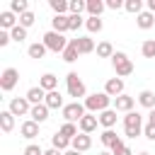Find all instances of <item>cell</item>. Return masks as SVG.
<instances>
[{"label": "cell", "mask_w": 155, "mask_h": 155, "mask_svg": "<svg viewBox=\"0 0 155 155\" xmlns=\"http://www.w3.org/2000/svg\"><path fill=\"white\" fill-rule=\"evenodd\" d=\"M44 155H63V153L56 150V148H48V150H44Z\"/></svg>", "instance_id": "bcb514c9"}, {"label": "cell", "mask_w": 155, "mask_h": 155, "mask_svg": "<svg viewBox=\"0 0 155 155\" xmlns=\"http://www.w3.org/2000/svg\"><path fill=\"white\" fill-rule=\"evenodd\" d=\"M97 155H111V153H109V150H102V153H97Z\"/></svg>", "instance_id": "f907efd6"}, {"label": "cell", "mask_w": 155, "mask_h": 155, "mask_svg": "<svg viewBox=\"0 0 155 155\" xmlns=\"http://www.w3.org/2000/svg\"><path fill=\"white\" fill-rule=\"evenodd\" d=\"M17 27V17H15V12L12 10H5V12H0V29H5V31H12Z\"/></svg>", "instance_id": "d6986e66"}, {"label": "cell", "mask_w": 155, "mask_h": 155, "mask_svg": "<svg viewBox=\"0 0 155 155\" xmlns=\"http://www.w3.org/2000/svg\"><path fill=\"white\" fill-rule=\"evenodd\" d=\"M136 99H138L140 107H145V109H155V92H153V90H140Z\"/></svg>", "instance_id": "7402d4cb"}, {"label": "cell", "mask_w": 155, "mask_h": 155, "mask_svg": "<svg viewBox=\"0 0 155 155\" xmlns=\"http://www.w3.org/2000/svg\"><path fill=\"white\" fill-rule=\"evenodd\" d=\"M51 27H53V31H58V34L70 31V15H53Z\"/></svg>", "instance_id": "4fadbf2b"}, {"label": "cell", "mask_w": 155, "mask_h": 155, "mask_svg": "<svg viewBox=\"0 0 155 155\" xmlns=\"http://www.w3.org/2000/svg\"><path fill=\"white\" fill-rule=\"evenodd\" d=\"M107 10L104 0H87V15L90 17H102V12Z\"/></svg>", "instance_id": "d4e9b609"}, {"label": "cell", "mask_w": 155, "mask_h": 155, "mask_svg": "<svg viewBox=\"0 0 155 155\" xmlns=\"http://www.w3.org/2000/svg\"><path fill=\"white\" fill-rule=\"evenodd\" d=\"M82 104H85V109H87L90 114H102V111L111 109V97L102 90V92H92V94H87Z\"/></svg>", "instance_id": "6da1fadb"}, {"label": "cell", "mask_w": 155, "mask_h": 155, "mask_svg": "<svg viewBox=\"0 0 155 155\" xmlns=\"http://www.w3.org/2000/svg\"><path fill=\"white\" fill-rule=\"evenodd\" d=\"M58 133L61 136H65L68 140H73L78 133H80V128H78V124H70V121H63V126L58 128Z\"/></svg>", "instance_id": "83f0119b"}, {"label": "cell", "mask_w": 155, "mask_h": 155, "mask_svg": "<svg viewBox=\"0 0 155 155\" xmlns=\"http://www.w3.org/2000/svg\"><path fill=\"white\" fill-rule=\"evenodd\" d=\"M46 46L41 44V41H36V44H29V48H27V53H29V58H44L46 56Z\"/></svg>", "instance_id": "1f68e13d"}, {"label": "cell", "mask_w": 155, "mask_h": 155, "mask_svg": "<svg viewBox=\"0 0 155 155\" xmlns=\"http://www.w3.org/2000/svg\"><path fill=\"white\" fill-rule=\"evenodd\" d=\"M10 111H12L15 116H27V114L31 111V104H29L27 97H15V99L10 102Z\"/></svg>", "instance_id": "30bf717a"}, {"label": "cell", "mask_w": 155, "mask_h": 155, "mask_svg": "<svg viewBox=\"0 0 155 155\" xmlns=\"http://www.w3.org/2000/svg\"><path fill=\"white\" fill-rule=\"evenodd\" d=\"M116 114H119L116 109H107V111L97 114V116H99V126H102L104 131H107V128H114V126H116V119H119Z\"/></svg>", "instance_id": "9a60e30c"}, {"label": "cell", "mask_w": 155, "mask_h": 155, "mask_svg": "<svg viewBox=\"0 0 155 155\" xmlns=\"http://www.w3.org/2000/svg\"><path fill=\"white\" fill-rule=\"evenodd\" d=\"M10 10L15 15H24V12H29V2L27 0H12L10 2Z\"/></svg>", "instance_id": "e575fe53"}, {"label": "cell", "mask_w": 155, "mask_h": 155, "mask_svg": "<svg viewBox=\"0 0 155 155\" xmlns=\"http://www.w3.org/2000/svg\"><path fill=\"white\" fill-rule=\"evenodd\" d=\"M136 24H138V29H143V31H145V29H150V27L155 24V15H153L150 10H143V12L136 17Z\"/></svg>", "instance_id": "cb8c5ba5"}, {"label": "cell", "mask_w": 155, "mask_h": 155, "mask_svg": "<svg viewBox=\"0 0 155 155\" xmlns=\"http://www.w3.org/2000/svg\"><path fill=\"white\" fill-rule=\"evenodd\" d=\"M148 10H150V12L155 15V0H148Z\"/></svg>", "instance_id": "c3c4849f"}, {"label": "cell", "mask_w": 155, "mask_h": 155, "mask_svg": "<svg viewBox=\"0 0 155 155\" xmlns=\"http://www.w3.org/2000/svg\"><path fill=\"white\" fill-rule=\"evenodd\" d=\"M85 27H87L90 34H99L104 29V22H102V17H87L85 19Z\"/></svg>", "instance_id": "f546056e"}, {"label": "cell", "mask_w": 155, "mask_h": 155, "mask_svg": "<svg viewBox=\"0 0 155 155\" xmlns=\"http://www.w3.org/2000/svg\"><path fill=\"white\" fill-rule=\"evenodd\" d=\"M116 51H114V46H111V41H99L97 44V58H111Z\"/></svg>", "instance_id": "4dcf8cb0"}, {"label": "cell", "mask_w": 155, "mask_h": 155, "mask_svg": "<svg viewBox=\"0 0 155 155\" xmlns=\"http://www.w3.org/2000/svg\"><path fill=\"white\" fill-rule=\"evenodd\" d=\"M143 136H145L148 140H155V124H145V126H143Z\"/></svg>", "instance_id": "7bdbcfd3"}, {"label": "cell", "mask_w": 155, "mask_h": 155, "mask_svg": "<svg viewBox=\"0 0 155 155\" xmlns=\"http://www.w3.org/2000/svg\"><path fill=\"white\" fill-rule=\"evenodd\" d=\"M34 22H36V15H34L31 10H29V12H24V15H19V24H22L24 29H29Z\"/></svg>", "instance_id": "74e56055"}, {"label": "cell", "mask_w": 155, "mask_h": 155, "mask_svg": "<svg viewBox=\"0 0 155 155\" xmlns=\"http://www.w3.org/2000/svg\"><path fill=\"white\" fill-rule=\"evenodd\" d=\"M140 53H143V58H155V39H148V41H143V46H140Z\"/></svg>", "instance_id": "d590c367"}, {"label": "cell", "mask_w": 155, "mask_h": 155, "mask_svg": "<svg viewBox=\"0 0 155 155\" xmlns=\"http://www.w3.org/2000/svg\"><path fill=\"white\" fill-rule=\"evenodd\" d=\"M82 24H85V19H82L80 15H70V29H73V31H75V29H80Z\"/></svg>", "instance_id": "b9f144b4"}, {"label": "cell", "mask_w": 155, "mask_h": 155, "mask_svg": "<svg viewBox=\"0 0 155 155\" xmlns=\"http://www.w3.org/2000/svg\"><path fill=\"white\" fill-rule=\"evenodd\" d=\"M10 36H12V41H17V44H22L24 39H27V29L22 27V24H17L12 31H10Z\"/></svg>", "instance_id": "8d00e7d4"}, {"label": "cell", "mask_w": 155, "mask_h": 155, "mask_svg": "<svg viewBox=\"0 0 155 155\" xmlns=\"http://www.w3.org/2000/svg\"><path fill=\"white\" fill-rule=\"evenodd\" d=\"M111 68H114L116 78H126V75L133 73V61H131L124 51H116V53L111 56Z\"/></svg>", "instance_id": "5b68a950"}, {"label": "cell", "mask_w": 155, "mask_h": 155, "mask_svg": "<svg viewBox=\"0 0 155 155\" xmlns=\"http://www.w3.org/2000/svg\"><path fill=\"white\" fill-rule=\"evenodd\" d=\"M22 155H44V150H41V145H36V143H29V145L22 150Z\"/></svg>", "instance_id": "60d3db41"}, {"label": "cell", "mask_w": 155, "mask_h": 155, "mask_svg": "<svg viewBox=\"0 0 155 155\" xmlns=\"http://www.w3.org/2000/svg\"><path fill=\"white\" fill-rule=\"evenodd\" d=\"M99 140H102V145H107V148H114V145H116L121 138L116 136V131H114V128H107V131H102Z\"/></svg>", "instance_id": "4316f807"}, {"label": "cell", "mask_w": 155, "mask_h": 155, "mask_svg": "<svg viewBox=\"0 0 155 155\" xmlns=\"http://www.w3.org/2000/svg\"><path fill=\"white\" fill-rule=\"evenodd\" d=\"M61 114H63L65 121H70V124H80V119L87 114V109H85L82 102H70V104H65V107L61 109Z\"/></svg>", "instance_id": "8992f818"}, {"label": "cell", "mask_w": 155, "mask_h": 155, "mask_svg": "<svg viewBox=\"0 0 155 155\" xmlns=\"http://www.w3.org/2000/svg\"><path fill=\"white\" fill-rule=\"evenodd\" d=\"M111 155H133V150H131V148H128L124 140H119V143L111 148Z\"/></svg>", "instance_id": "f35d334b"}, {"label": "cell", "mask_w": 155, "mask_h": 155, "mask_svg": "<svg viewBox=\"0 0 155 155\" xmlns=\"http://www.w3.org/2000/svg\"><path fill=\"white\" fill-rule=\"evenodd\" d=\"M39 87H41L44 92H53V90H58V78H56L53 73H44L41 80H39Z\"/></svg>", "instance_id": "ffe728a7"}, {"label": "cell", "mask_w": 155, "mask_h": 155, "mask_svg": "<svg viewBox=\"0 0 155 155\" xmlns=\"http://www.w3.org/2000/svg\"><path fill=\"white\" fill-rule=\"evenodd\" d=\"M124 133H126L128 138L143 136V114H138V111L124 114Z\"/></svg>", "instance_id": "277c9868"}, {"label": "cell", "mask_w": 155, "mask_h": 155, "mask_svg": "<svg viewBox=\"0 0 155 155\" xmlns=\"http://www.w3.org/2000/svg\"><path fill=\"white\" fill-rule=\"evenodd\" d=\"M70 148L78 150V153H87V150L92 148V136H87V133H78V136L70 140Z\"/></svg>", "instance_id": "7c38bea8"}, {"label": "cell", "mask_w": 155, "mask_h": 155, "mask_svg": "<svg viewBox=\"0 0 155 155\" xmlns=\"http://www.w3.org/2000/svg\"><path fill=\"white\" fill-rule=\"evenodd\" d=\"M48 111H51V109H48L46 104H34L31 111H29V119L36 121V124H44V121L48 119Z\"/></svg>", "instance_id": "ac0fdd59"}, {"label": "cell", "mask_w": 155, "mask_h": 155, "mask_svg": "<svg viewBox=\"0 0 155 155\" xmlns=\"http://www.w3.org/2000/svg\"><path fill=\"white\" fill-rule=\"evenodd\" d=\"M44 104H46L48 109H63V107H65V102H63V94H61L58 90H53V92H46V99H44Z\"/></svg>", "instance_id": "e0dca14e"}, {"label": "cell", "mask_w": 155, "mask_h": 155, "mask_svg": "<svg viewBox=\"0 0 155 155\" xmlns=\"http://www.w3.org/2000/svg\"><path fill=\"white\" fill-rule=\"evenodd\" d=\"M24 97H27V99H29V104L34 107V104H44V99H46V92H44V90L36 85V87H29Z\"/></svg>", "instance_id": "44dd1931"}, {"label": "cell", "mask_w": 155, "mask_h": 155, "mask_svg": "<svg viewBox=\"0 0 155 155\" xmlns=\"http://www.w3.org/2000/svg\"><path fill=\"white\" fill-rule=\"evenodd\" d=\"M51 148H56V150H61V153H65V150H70V140H68L65 136H61V133H56V136H51Z\"/></svg>", "instance_id": "f1b7e54d"}, {"label": "cell", "mask_w": 155, "mask_h": 155, "mask_svg": "<svg viewBox=\"0 0 155 155\" xmlns=\"http://www.w3.org/2000/svg\"><path fill=\"white\" fill-rule=\"evenodd\" d=\"M19 133H22V138H27V140H34V138L39 136V124H36V121H31V119H27V121H22V126H19Z\"/></svg>", "instance_id": "5bb4252c"}, {"label": "cell", "mask_w": 155, "mask_h": 155, "mask_svg": "<svg viewBox=\"0 0 155 155\" xmlns=\"http://www.w3.org/2000/svg\"><path fill=\"white\" fill-rule=\"evenodd\" d=\"M75 41H78V51H80V56H87V53L97 51V44H94L92 36H78Z\"/></svg>", "instance_id": "2e32d148"}, {"label": "cell", "mask_w": 155, "mask_h": 155, "mask_svg": "<svg viewBox=\"0 0 155 155\" xmlns=\"http://www.w3.org/2000/svg\"><path fill=\"white\" fill-rule=\"evenodd\" d=\"M133 104H136V97H131V94H121V97H116L114 99V109L116 111H121V114H128V111H133Z\"/></svg>", "instance_id": "8fae6325"}, {"label": "cell", "mask_w": 155, "mask_h": 155, "mask_svg": "<svg viewBox=\"0 0 155 155\" xmlns=\"http://www.w3.org/2000/svg\"><path fill=\"white\" fill-rule=\"evenodd\" d=\"M48 5H51V10H53L56 15L70 12V2H68V0H48Z\"/></svg>", "instance_id": "d6a6232c"}, {"label": "cell", "mask_w": 155, "mask_h": 155, "mask_svg": "<svg viewBox=\"0 0 155 155\" xmlns=\"http://www.w3.org/2000/svg\"><path fill=\"white\" fill-rule=\"evenodd\" d=\"M82 10H87V0H70V15H80Z\"/></svg>", "instance_id": "ab89813d"}, {"label": "cell", "mask_w": 155, "mask_h": 155, "mask_svg": "<svg viewBox=\"0 0 155 155\" xmlns=\"http://www.w3.org/2000/svg\"><path fill=\"white\" fill-rule=\"evenodd\" d=\"M61 56H63V61H65V63H75V61H78V56H80V51H78V41H75V39H70L68 48H65Z\"/></svg>", "instance_id": "484cf974"}, {"label": "cell", "mask_w": 155, "mask_h": 155, "mask_svg": "<svg viewBox=\"0 0 155 155\" xmlns=\"http://www.w3.org/2000/svg\"><path fill=\"white\" fill-rule=\"evenodd\" d=\"M124 78H109L107 80V85H104V92L111 97V99H116V97H121L124 94Z\"/></svg>", "instance_id": "9c48e42d"}, {"label": "cell", "mask_w": 155, "mask_h": 155, "mask_svg": "<svg viewBox=\"0 0 155 155\" xmlns=\"http://www.w3.org/2000/svg\"><path fill=\"white\" fill-rule=\"evenodd\" d=\"M0 128H2V133H12V128H15V114L10 109L0 111Z\"/></svg>", "instance_id": "603a6c76"}, {"label": "cell", "mask_w": 155, "mask_h": 155, "mask_svg": "<svg viewBox=\"0 0 155 155\" xmlns=\"http://www.w3.org/2000/svg\"><path fill=\"white\" fill-rule=\"evenodd\" d=\"M63 155H82V153H78V150H73V148H70V150H65Z\"/></svg>", "instance_id": "681fc988"}, {"label": "cell", "mask_w": 155, "mask_h": 155, "mask_svg": "<svg viewBox=\"0 0 155 155\" xmlns=\"http://www.w3.org/2000/svg\"><path fill=\"white\" fill-rule=\"evenodd\" d=\"M41 44L48 48V51H53V53H63L65 48H68V44H70V39H65V34H58V31H46L44 34V39H41Z\"/></svg>", "instance_id": "7a4b0ae2"}, {"label": "cell", "mask_w": 155, "mask_h": 155, "mask_svg": "<svg viewBox=\"0 0 155 155\" xmlns=\"http://www.w3.org/2000/svg\"><path fill=\"white\" fill-rule=\"evenodd\" d=\"M12 41V36H10V31H5V29H0V48H5L7 44Z\"/></svg>", "instance_id": "ee69618b"}, {"label": "cell", "mask_w": 155, "mask_h": 155, "mask_svg": "<svg viewBox=\"0 0 155 155\" xmlns=\"http://www.w3.org/2000/svg\"><path fill=\"white\" fill-rule=\"evenodd\" d=\"M97 126H99V116H97V114H90V111H87V114L80 119V124H78L80 133H87V136H90V133H94V131H97Z\"/></svg>", "instance_id": "ba28073f"}, {"label": "cell", "mask_w": 155, "mask_h": 155, "mask_svg": "<svg viewBox=\"0 0 155 155\" xmlns=\"http://www.w3.org/2000/svg\"><path fill=\"white\" fill-rule=\"evenodd\" d=\"M138 155H150V153H145V150H143V153H138Z\"/></svg>", "instance_id": "816d5d0a"}, {"label": "cell", "mask_w": 155, "mask_h": 155, "mask_svg": "<svg viewBox=\"0 0 155 155\" xmlns=\"http://www.w3.org/2000/svg\"><path fill=\"white\" fill-rule=\"evenodd\" d=\"M65 87H68V97H73L75 102H80V97H87V87L75 70H70L65 75Z\"/></svg>", "instance_id": "3957f363"}, {"label": "cell", "mask_w": 155, "mask_h": 155, "mask_svg": "<svg viewBox=\"0 0 155 155\" xmlns=\"http://www.w3.org/2000/svg\"><path fill=\"white\" fill-rule=\"evenodd\" d=\"M124 2L121 0H107V10H121Z\"/></svg>", "instance_id": "f6af8a7d"}, {"label": "cell", "mask_w": 155, "mask_h": 155, "mask_svg": "<svg viewBox=\"0 0 155 155\" xmlns=\"http://www.w3.org/2000/svg\"><path fill=\"white\" fill-rule=\"evenodd\" d=\"M124 10L138 17V15L143 12V0H126V2H124Z\"/></svg>", "instance_id": "836d02e7"}, {"label": "cell", "mask_w": 155, "mask_h": 155, "mask_svg": "<svg viewBox=\"0 0 155 155\" xmlns=\"http://www.w3.org/2000/svg\"><path fill=\"white\" fill-rule=\"evenodd\" d=\"M148 124H155V109H150V114H148Z\"/></svg>", "instance_id": "7dc6e473"}, {"label": "cell", "mask_w": 155, "mask_h": 155, "mask_svg": "<svg viewBox=\"0 0 155 155\" xmlns=\"http://www.w3.org/2000/svg\"><path fill=\"white\" fill-rule=\"evenodd\" d=\"M19 82V70L17 68H5L0 73V90L2 92H12Z\"/></svg>", "instance_id": "52a82bcc"}]
</instances>
